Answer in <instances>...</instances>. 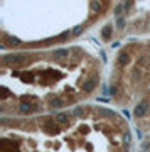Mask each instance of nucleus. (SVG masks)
Listing matches in <instances>:
<instances>
[{"label": "nucleus", "mask_w": 150, "mask_h": 152, "mask_svg": "<svg viewBox=\"0 0 150 152\" xmlns=\"http://www.w3.org/2000/svg\"><path fill=\"white\" fill-rule=\"evenodd\" d=\"M2 117H36L69 110L93 96L101 63L81 47L15 51L0 63Z\"/></svg>", "instance_id": "nucleus-1"}, {"label": "nucleus", "mask_w": 150, "mask_h": 152, "mask_svg": "<svg viewBox=\"0 0 150 152\" xmlns=\"http://www.w3.org/2000/svg\"><path fill=\"white\" fill-rule=\"evenodd\" d=\"M0 152H128L130 129L101 105L36 117H2Z\"/></svg>", "instance_id": "nucleus-2"}, {"label": "nucleus", "mask_w": 150, "mask_h": 152, "mask_svg": "<svg viewBox=\"0 0 150 152\" xmlns=\"http://www.w3.org/2000/svg\"><path fill=\"white\" fill-rule=\"evenodd\" d=\"M118 73L113 76L110 95L123 105H132V115L138 127L150 132V47L120 52L116 59Z\"/></svg>", "instance_id": "nucleus-3"}, {"label": "nucleus", "mask_w": 150, "mask_h": 152, "mask_svg": "<svg viewBox=\"0 0 150 152\" xmlns=\"http://www.w3.org/2000/svg\"><path fill=\"white\" fill-rule=\"evenodd\" d=\"M143 147H145V152H150V139L145 142V145H143Z\"/></svg>", "instance_id": "nucleus-4"}]
</instances>
